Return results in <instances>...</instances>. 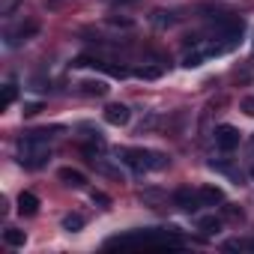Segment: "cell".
<instances>
[{
	"label": "cell",
	"mask_w": 254,
	"mask_h": 254,
	"mask_svg": "<svg viewBox=\"0 0 254 254\" xmlns=\"http://www.w3.org/2000/svg\"><path fill=\"white\" fill-rule=\"evenodd\" d=\"M105 245L108 248H117V245H162V248H180L183 245V236H177L171 230H132V233L111 236Z\"/></svg>",
	"instance_id": "1"
},
{
	"label": "cell",
	"mask_w": 254,
	"mask_h": 254,
	"mask_svg": "<svg viewBox=\"0 0 254 254\" xmlns=\"http://www.w3.org/2000/svg\"><path fill=\"white\" fill-rule=\"evenodd\" d=\"M78 87H81V93H84V96H99V99H102V96H108V90H111L105 81H96V78H87V81H81Z\"/></svg>",
	"instance_id": "11"
},
{
	"label": "cell",
	"mask_w": 254,
	"mask_h": 254,
	"mask_svg": "<svg viewBox=\"0 0 254 254\" xmlns=\"http://www.w3.org/2000/svg\"><path fill=\"white\" fill-rule=\"evenodd\" d=\"M3 239H6V245H12V248H21V245L27 242L24 230H18V227H6V230H3Z\"/></svg>",
	"instance_id": "14"
},
{
	"label": "cell",
	"mask_w": 254,
	"mask_h": 254,
	"mask_svg": "<svg viewBox=\"0 0 254 254\" xmlns=\"http://www.w3.org/2000/svg\"><path fill=\"white\" fill-rule=\"evenodd\" d=\"M197 191H200L203 206H215V203H221V200H224V191H221L218 186H200Z\"/></svg>",
	"instance_id": "12"
},
{
	"label": "cell",
	"mask_w": 254,
	"mask_h": 254,
	"mask_svg": "<svg viewBox=\"0 0 254 254\" xmlns=\"http://www.w3.org/2000/svg\"><path fill=\"white\" fill-rule=\"evenodd\" d=\"M224 215H227V218H233V221H242V209H239V206H233V203H227V206H224Z\"/></svg>",
	"instance_id": "21"
},
{
	"label": "cell",
	"mask_w": 254,
	"mask_h": 254,
	"mask_svg": "<svg viewBox=\"0 0 254 254\" xmlns=\"http://www.w3.org/2000/svg\"><path fill=\"white\" fill-rule=\"evenodd\" d=\"M93 203H99L102 209H108V203H111V200H108V194H102V191H93Z\"/></svg>",
	"instance_id": "22"
},
{
	"label": "cell",
	"mask_w": 254,
	"mask_h": 254,
	"mask_svg": "<svg viewBox=\"0 0 254 254\" xmlns=\"http://www.w3.org/2000/svg\"><path fill=\"white\" fill-rule=\"evenodd\" d=\"M36 30H39V24H36V21H27V24H18L15 30H9V33H6V45H9V48H15V45H21V42H27L30 36H36Z\"/></svg>",
	"instance_id": "6"
},
{
	"label": "cell",
	"mask_w": 254,
	"mask_h": 254,
	"mask_svg": "<svg viewBox=\"0 0 254 254\" xmlns=\"http://www.w3.org/2000/svg\"><path fill=\"white\" fill-rule=\"evenodd\" d=\"M209 168H212V171H218V174H224V177H230L236 186H242V183H245L242 168H236V165H233V162H227V159H212V162H209Z\"/></svg>",
	"instance_id": "7"
},
{
	"label": "cell",
	"mask_w": 254,
	"mask_h": 254,
	"mask_svg": "<svg viewBox=\"0 0 254 254\" xmlns=\"http://www.w3.org/2000/svg\"><path fill=\"white\" fill-rule=\"evenodd\" d=\"M197 230L203 236H215L221 230V218L218 215H203V218H197Z\"/></svg>",
	"instance_id": "13"
},
{
	"label": "cell",
	"mask_w": 254,
	"mask_h": 254,
	"mask_svg": "<svg viewBox=\"0 0 254 254\" xmlns=\"http://www.w3.org/2000/svg\"><path fill=\"white\" fill-rule=\"evenodd\" d=\"M200 63H203V54H200V51H194V54H186V57H183V66H186V69H194V66H200Z\"/></svg>",
	"instance_id": "20"
},
{
	"label": "cell",
	"mask_w": 254,
	"mask_h": 254,
	"mask_svg": "<svg viewBox=\"0 0 254 254\" xmlns=\"http://www.w3.org/2000/svg\"><path fill=\"white\" fill-rule=\"evenodd\" d=\"M39 111H42V105H39V102H30V105H24V114H27V117H33V114H39Z\"/></svg>",
	"instance_id": "24"
},
{
	"label": "cell",
	"mask_w": 254,
	"mask_h": 254,
	"mask_svg": "<svg viewBox=\"0 0 254 254\" xmlns=\"http://www.w3.org/2000/svg\"><path fill=\"white\" fill-rule=\"evenodd\" d=\"M251 144H254V138H251Z\"/></svg>",
	"instance_id": "27"
},
{
	"label": "cell",
	"mask_w": 254,
	"mask_h": 254,
	"mask_svg": "<svg viewBox=\"0 0 254 254\" xmlns=\"http://www.w3.org/2000/svg\"><path fill=\"white\" fill-rule=\"evenodd\" d=\"M129 120H132V111L126 105H108L105 108V123H111V126H126Z\"/></svg>",
	"instance_id": "8"
},
{
	"label": "cell",
	"mask_w": 254,
	"mask_h": 254,
	"mask_svg": "<svg viewBox=\"0 0 254 254\" xmlns=\"http://www.w3.org/2000/svg\"><path fill=\"white\" fill-rule=\"evenodd\" d=\"M224 251H254V239H227Z\"/></svg>",
	"instance_id": "16"
},
{
	"label": "cell",
	"mask_w": 254,
	"mask_h": 254,
	"mask_svg": "<svg viewBox=\"0 0 254 254\" xmlns=\"http://www.w3.org/2000/svg\"><path fill=\"white\" fill-rule=\"evenodd\" d=\"M117 3H132V0H117Z\"/></svg>",
	"instance_id": "25"
},
{
	"label": "cell",
	"mask_w": 254,
	"mask_h": 254,
	"mask_svg": "<svg viewBox=\"0 0 254 254\" xmlns=\"http://www.w3.org/2000/svg\"><path fill=\"white\" fill-rule=\"evenodd\" d=\"M153 24L156 27H171V24H177V15L174 12H153Z\"/></svg>",
	"instance_id": "19"
},
{
	"label": "cell",
	"mask_w": 254,
	"mask_h": 254,
	"mask_svg": "<svg viewBox=\"0 0 254 254\" xmlns=\"http://www.w3.org/2000/svg\"><path fill=\"white\" fill-rule=\"evenodd\" d=\"M251 177H254V165H251Z\"/></svg>",
	"instance_id": "26"
},
{
	"label": "cell",
	"mask_w": 254,
	"mask_h": 254,
	"mask_svg": "<svg viewBox=\"0 0 254 254\" xmlns=\"http://www.w3.org/2000/svg\"><path fill=\"white\" fill-rule=\"evenodd\" d=\"M117 159L123 165H129L135 174H150V171H165L168 168V156L165 153L144 150V147H120Z\"/></svg>",
	"instance_id": "2"
},
{
	"label": "cell",
	"mask_w": 254,
	"mask_h": 254,
	"mask_svg": "<svg viewBox=\"0 0 254 254\" xmlns=\"http://www.w3.org/2000/svg\"><path fill=\"white\" fill-rule=\"evenodd\" d=\"M15 96H18V84L15 81H6V87H3V102H0V108H9L12 102H15Z\"/></svg>",
	"instance_id": "17"
},
{
	"label": "cell",
	"mask_w": 254,
	"mask_h": 254,
	"mask_svg": "<svg viewBox=\"0 0 254 254\" xmlns=\"http://www.w3.org/2000/svg\"><path fill=\"white\" fill-rule=\"evenodd\" d=\"M135 75L144 81H156V78H162V66H141V69H135Z\"/></svg>",
	"instance_id": "18"
},
{
	"label": "cell",
	"mask_w": 254,
	"mask_h": 254,
	"mask_svg": "<svg viewBox=\"0 0 254 254\" xmlns=\"http://www.w3.org/2000/svg\"><path fill=\"white\" fill-rule=\"evenodd\" d=\"M174 203H177L180 209H186V212H194L197 206H203L200 191H197V189H189V186H183V189L174 191Z\"/></svg>",
	"instance_id": "5"
},
{
	"label": "cell",
	"mask_w": 254,
	"mask_h": 254,
	"mask_svg": "<svg viewBox=\"0 0 254 254\" xmlns=\"http://www.w3.org/2000/svg\"><path fill=\"white\" fill-rule=\"evenodd\" d=\"M84 227V218L78 215V212H69V215H63V230H69V233H78Z\"/></svg>",
	"instance_id": "15"
},
{
	"label": "cell",
	"mask_w": 254,
	"mask_h": 254,
	"mask_svg": "<svg viewBox=\"0 0 254 254\" xmlns=\"http://www.w3.org/2000/svg\"><path fill=\"white\" fill-rule=\"evenodd\" d=\"M18 212L21 215H36L39 212V197L33 191H21L18 194Z\"/></svg>",
	"instance_id": "10"
},
{
	"label": "cell",
	"mask_w": 254,
	"mask_h": 254,
	"mask_svg": "<svg viewBox=\"0 0 254 254\" xmlns=\"http://www.w3.org/2000/svg\"><path fill=\"white\" fill-rule=\"evenodd\" d=\"M239 108H242L248 117H254V99H242V102H239Z\"/></svg>",
	"instance_id": "23"
},
{
	"label": "cell",
	"mask_w": 254,
	"mask_h": 254,
	"mask_svg": "<svg viewBox=\"0 0 254 254\" xmlns=\"http://www.w3.org/2000/svg\"><path fill=\"white\" fill-rule=\"evenodd\" d=\"M57 177H60L66 186H72V189H84V186H87V177H84L81 171H75V168H60Z\"/></svg>",
	"instance_id": "9"
},
{
	"label": "cell",
	"mask_w": 254,
	"mask_h": 254,
	"mask_svg": "<svg viewBox=\"0 0 254 254\" xmlns=\"http://www.w3.org/2000/svg\"><path fill=\"white\" fill-rule=\"evenodd\" d=\"M215 147L218 150H224V153H230V150H236L239 147V129L236 126H227V123H221V126H215Z\"/></svg>",
	"instance_id": "4"
},
{
	"label": "cell",
	"mask_w": 254,
	"mask_h": 254,
	"mask_svg": "<svg viewBox=\"0 0 254 254\" xmlns=\"http://www.w3.org/2000/svg\"><path fill=\"white\" fill-rule=\"evenodd\" d=\"M45 144H48V141H36V138L24 135V138L18 141V150H21V165H24V168H30V171H36V168L48 165L51 153H48V147H45Z\"/></svg>",
	"instance_id": "3"
}]
</instances>
